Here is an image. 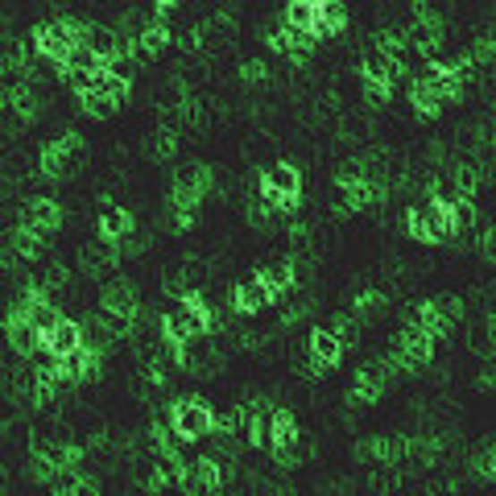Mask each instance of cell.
Wrapping results in <instances>:
<instances>
[{"instance_id":"cell-6","label":"cell","mask_w":496,"mask_h":496,"mask_svg":"<svg viewBox=\"0 0 496 496\" xmlns=\"http://www.w3.org/2000/svg\"><path fill=\"white\" fill-rule=\"evenodd\" d=\"M406 75V63L393 55H385V50H364V58H360V79L364 83H377V87H393V79Z\"/></svg>"},{"instance_id":"cell-8","label":"cell","mask_w":496,"mask_h":496,"mask_svg":"<svg viewBox=\"0 0 496 496\" xmlns=\"http://www.w3.org/2000/svg\"><path fill=\"white\" fill-rule=\"evenodd\" d=\"M99 311H116V314H141V303H137V286L124 278H112L104 281L99 290Z\"/></svg>"},{"instance_id":"cell-3","label":"cell","mask_w":496,"mask_h":496,"mask_svg":"<svg viewBox=\"0 0 496 496\" xmlns=\"http://www.w3.org/2000/svg\"><path fill=\"white\" fill-rule=\"evenodd\" d=\"M17 227H33V232H42L46 240L55 236L58 227H63V207H58V199H50V194H38V199H30L21 211V224Z\"/></svg>"},{"instance_id":"cell-27","label":"cell","mask_w":496,"mask_h":496,"mask_svg":"<svg viewBox=\"0 0 496 496\" xmlns=\"http://www.w3.org/2000/svg\"><path fill=\"white\" fill-rule=\"evenodd\" d=\"M492 447H496V442H492Z\"/></svg>"},{"instance_id":"cell-9","label":"cell","mask_w":496,"mask_h":496,"mask_svg":"<svg viewBox=\"0 0 496 496\" xmlns=\"http://www.w3.org/2000/svg\"><path fill=\"white\" fill-rule=\"evenodd\" d=\"M4 331H9V347L17 352V356H38V352L46 347V335L38 331L30 319H17V314H9V319H4Z\"/></svg>"},{"instance_id":"cell-5","label":"cell","mask_w":496,"mask_h":496,"mask_svg":"<svg viewBox=\"0 0 496 496\" xmlns=\"http://www.w3.org/2000/svg\"><path fill=\"white\" fill-rule=\"evenodd\" d=\"M261 186L273 191L278 199H286L290 207H298V194H303V174L294 162H269L265 174H261Z\"/></svg>"},{"instance_id":"cell-22","label":"cell","mask_w":496,"mask_h":496,"mask_svg":"<svg viewBox=\"0 0 496 496\" xmlns=\"http://www.w3.org/2000/svg\"><path fill=\"white\" fill-rule=\"evenodd\" d=\"M472 475L475 480H496V447H484V451L472 455Z\"/></svg>"},{"instance_id":"cell-21","label":"cell","mask_w":496,"mask_h":496,"mask_svg":"<svg viewBox=\"0 0 496 496\" xmlns=\"http://www.w3.org/2000/svg\"><path fill=\"white\" fill-rule=\"evenodd\" d=\"M236 75H240V83H269V63L265 58H244Z\"/></svg>"},{"instance_id":"cell-19","label":"cell","mask_w":496,"mask_h":496,"mask_svg":"<svg viewBox=\"0 0 496 496\" xmlns=\"http://www.w3.org/2000/svg\"><path fill=\"white\" fill-rule=\"evenodd\" d=\"M431 306L447 319V323H459V319H464V298H459V294H434Z\"/></svg>"},{"instance_id":"cell-11","label":"cell","mask_w":496,"mask_h":496,"mask_svg":"<svg viewBox=\"0 0 496 496\" xmlns=\"http://www.w3.org/2000/svg\"><path fill=\"white\" fill-rule=\"evenodd\" d=\"M298 439H303V431H298L294 414L286 410V406H278V410L269 414V451H273V455H281L286 447H294Z\"/></svg>"},{"instance_id":"cell-23","label":"cell","mask_w":496,"mask_h":496,"mask_svg":"<svg viewBox=\"0 0 496 496\" xmlns=\"http://www.w3.org/2000/svg\"><path fill=\"white\" fill-rule=\"evenodd\" d=\"M475 207H480V199H464V203H455V232H472V227H475Z\"/></svg>"},{"instance_id":"cell-25","label":"cell","mask_w":496,"mask_h":496,"mask_svg":"<svg viewBox=\"0 0 496 496\" xmlns=\"http://www.w3.org/2000/svg\"><path fill=\"white\" fill-rule=\"evenodd\" d=\"M480 252H484L488 265H496V227H488L484 236H480Z\"/></svg>"},{"instance_id":"cell-15","label":"cell","mask_w":496,"mask_h":496,"mask_svg":"<svg viewBox=\"0 0 496 496\" xmlns=\"http://www.w3.org/2000/svg\"><path fill=\"white\" fill-rule=\"evenodd\" d=\"M133 232H137V224H133V216L124 211V207H104L99 211V236L104 240H129Z\"/></svg>"},{"instance_id":"cell-18","label":"cell","mask_w":496,"mask_h":496,"mask_svg":"<svg viewBox=\"0 0 496 496\" xmlns=\"http://www.w3.org/2000/svg\"><path fill=\"white\" fill-rule=\"evenodd\" d=\"M79 108L87 112L91 120H108V116H116V99H108V96H99V91H91V96H83L79 99Z\"/></svg>"},{"instance_id":"cell-10","label":"cell","mask_w":496,"mask_h":496,"mask_svg":"<svg viewBox=\"0 0 496 496\" xmlns=\"http://www.w3.org/2000/svg\"><path fill=\"white\" fill-rule=\"evenodd\" d=\"M311 356H314V364L319 368H331V364H339L344 360V339L331 331V327H314L311 331Z\"/></svg>"},{"instance_id":"cell-14","label":"cell","mask_w":496,"mask_h":496,"mask_svg":"<svg viewBox=\"0 0 496 496\" xmlns=\"http://www.w3.org/2000/svg\"><path fill=\"white\" fill-rule=\"evenodd\" d=\"M261 278L269 281V290L281 298V294L298 281V265H294V257H273V261H265V265H261Z\"/></svg>"},{"instance_id":"cell-1","label":"cell","mask_w":496,"mask_h":496,"mask_svg":"<svg viewBox=\"0 0 496 496\" xmlns=\"http://www.w3.org/2000/svg\"><path fill=\"white\" fill-rule=\"evenodd\" d=\"M406 232H410L414 240H422V244H442V240H451L455 236V207L434 203V199L410 207V211H406Z\"/></svg>"},{"instance_id":"cell-24","label":"cell","mask_w":496,"mask_h":496,"mask_svg":"<svg viewBox=\"0 0 496 496\" xmlns=\"http://www.w3.org/2000/svg\"><path fill=\"white\" fill-rule=\"evenodd\" d=\"M389 91H393V87H377V83H364V99H368V104H372V108H381V104H385V99H389Z\"/></svg>"},{"instance_id":"cell-2","label":"cell","mask_w":496,"mask_h":496,"mask_svg":"<svg viewBox=\"0 0 496 496\" xmlns=\"http://www.w3.org/2000/svg\"><path fill=\"white\" fill-rule=\"evenodd\" d=\"M170 422H174V434L183 442H199V439H211V434H216L219 418L203 398H183L170 406Z\"/></svg>"},{"instance_id":"cell-12","label":"cell","mask_w":496,"mask_h":496,"mask_svg":"<svg viewBox=\"0 0 496 496\" xmlns=\"http://www.w3.org/2000/svg\"><path fill=\"white\" fill-rule=\"evenodd\" d=\"M46 347L55 352V356H75L79 347H87V339H83V323H75V319H63V323L55 327V331L46 335Z\"/></svg>"},{"instance_id":"cell-4","label":"cell","mask_w":496,"mask_h":496,"mask_svg":"<svg viewBox=\"0 0 496 496\" xmlns=\"http://www.w3.org/2000/svg\"><path fill=\"white\" fill-rule=\"evenodd\" d=\"M116 261H120V244H116V240L96 236L91 244L79 248V269H83L87 278H104V281H112L108 273H112V265H116Z\"/></svg>"},{"instance_id":"cell-17","label":"cell","mask_w":496,"mask_h":496,"mask_svg":"<svg viewBox=\"0 0 496 496\" xmlns=\"http://www.w3.org/2000/svg\"><path fill=\"white\" fill-rule=\"evenodd\" d=\"M347 30V9L344 4H323V17H319V38H335V33Z\"/></svg>"},{"instance_id":"cell-26","label":"cell","mask_w":496,"mask_h":496,"mask_svg":"<svg viewBox=\"0 0 496 496\" xmlns=\"http://www.w3.org/2000/svg\"><path fill=\"white\" fill-rule=\"evenodd\" d=\"M75 496H99V484L91 480V475H83V480H79V488H75Z\"/></svg>"},{"instance_id":"cell-13","label":"cell","mask_w":496,"mask_h":496,"mask_svg":"<svg viewBox=\"0 0 496 496\" xmlns=\"http://www.w3.org/2000/svg\"><path fill=\"white\" fill-rule=\"evenodd\" d=\"M319 17H323V4H314V0H294L281 13L286 30H294V33H314L319 30Z\"/></svg>"},{"instance_id":"cell-20","label":"cell","mask_w":496,"mask_h":496,"mask_svg":"<svg viewBox=\"0 0 496 496\" xmlns=\"http://www.w3.org/2000/svg\"><path fill=\"white\" fill-rule=\"evenodd\" d=\"M129 79H120V75H108V71H99V87H96V91H99V96H108V99H116V104H120V99H129Z\"/></svg>"},{"instance_id":"cell-16","label":"cell","mask_w":496,"mask_h":496,"mask_svg":"<svg viewBox=\"0 0 496 496\" xmlns=\"http://www.w3.org/2000/svg\"><path fill=\"white\" fill-rule=\"evenodd\" d=\"M178 141H183V137H178L174 129H162V124H158V129L145 137V153H150L153 162H170L174 150H178Z\"/></svg>"},{"instance_id":"cell-7","label":"cell","mask_w":496,"mask_h":496,"mask_svg":"<svg viewBox=\"0 0 496 496\" xmlns=\"http://www.w3.org/2000/svg\"><path fill=\"white\" fill-rule=\"evenodd\" d=\"M273 298H278V294L269 290V281L261 278V273L257 278H244L236 290H232V314H257V311H265Z\"/></svg>"}]
</instances>
